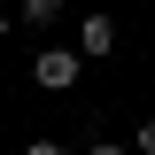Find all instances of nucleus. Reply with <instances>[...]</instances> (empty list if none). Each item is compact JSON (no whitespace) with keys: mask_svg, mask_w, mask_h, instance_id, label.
<instances>
[{"mask_svg":"<svg viewBox=\"0 0 155 155\" xmlns=\"http://www.w3.org/2000/svg\"><path fill=\"white\" fill-rule=\"evenodd\" d=\"M78 70H85V54H78V47H39V54H31V78L47 85V93H70Z\"/></svg>","mask_w":155,"mask_h":155,"instance_id":"obj_1","label":"nucleus"},{"mask_svg":"<svg viewBox=\"0 0 155 155\" xmlns=\"http://www.w3.org/2000/svg\"><path fill=\"white\" fill-rule=\"evenodd\" d=\"M109 47H116V23L109 16H85V23H78V54H85V62H101Z\"/></svg>","mask_w":155,"mask_h":155,"instance_id":"obj_2","label":"nucleus"},{"mask_svg":"<svg viewBox=\"0 0 155 155\" xmlns=\"http://www.w3.org/2000/svg\"><path fill=\"white\" fill-rule=\"evenodd\" d=\"M62 8H70V0H23V23H54Z\"/></svg>","mask_w":155,"mask_h":155,"instance_id":"obj_3","label":"nucleus"},{"mask_svg":"<svg viewBox=\"0 0 155 155\" xmlns=\"http://www.w3.org/2000/svg\"><path fill=\"white\" fill-rule=\"evenodd\" d=\"M132 155H155V116H147V124L132 132Z\"/></svg>","mask_w":155,"mask_h":155,"instance_id":"obj_4","label":"nucleus"},{"mask_svg":"<svg viewBox=\"0 0 155 155\" xmlns=\"http://www.w3.org/2000/svg\"><path fill=\"white\" fill-rule=\"evenodd\" d=\"M23 155H70V147H54V140H31V147H23Z\"/></svg>","mask_w":155,"mask_h":155,"instance_id":"obj_5","label":"nucleus"},{"mask_svg":"<svg viewBox=\"0 0 155 155\" xmlns=\"http://www.w3.org/2000/svg\"><path fill=\"white\" fill-rule=\"evenodd\" d=\"M85 155H132V147H109V140H101V147H85Z\"/></svg>","mask_w":155,"mask_h":155,"instance_id":"obj_6","label":"nucleus"},{"mask_svg":"<svg viewBox=\"0 0 155 155\" xmlns=\"http://www.w3.org/2000/svg\"><path fill=\"white\" fill-rule=\"evenodd\" d=\"M8 31H16V23H8V8H0V39H8Z\"/></svg>","mask_w":155,"mask_h":155,"instance_id":"obj_7","label":"nucleus"}]
</instances>
